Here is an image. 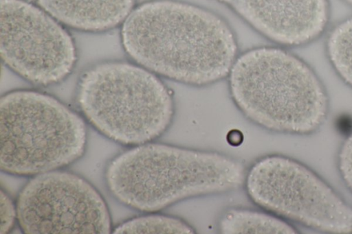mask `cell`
<instances>
[{"label": "cell", "mask_w": 352, "mask_h": 234, "mask_svg": "<svg viewBox=\"0 0 352 234\" xmlns=\"http://www.w3.org/2000/svg\"><path fill=\"white\" fill-rule=\"evenodd\" d=\"M122 45L141 67L177 82L201 86L228 76L238 46L228 23L204 8L153 0L131 12Z\"/></svg>", "instance_id": "1"}, {"label": "cell", "mask_w": 352, "mask_h": 234, "mask_svg": "<svg viewBox=\"0 0 352 234\" xmlns=\"http://www.w3.org/2000/svg\"><path fill=\"white\" fill-rule=\"evenodd\" d=\"M245 178L243 165L228 155L148 142L118 155L105 172L111 194L145 212L233 190Z\"/></svg>", "instance_id": "2"}, {"label": "cell", "mask_w": 352, "mask_h": 234, "mask_svg": "<svg viewBox=\"0 0 352 234\" xmlns=\"http://www.w3.org/2000/svg\"><path fill=\"white\" fill-rule=\"evenodd\" d=\"M228 86L243 115L271 131L312 132L328 112L327 93L313 69L278 47H256L240 55L229 73Z\"/></svg>", "instance_id": "3"}, {"label": "cell", "mask_w": 352, "mask_h": 234, "mask_svg": "<svg viewBox=\"0 0 352 234\" xmlns=\"http://www.w3.org/2000/svg\"><path fill=\"white\" fill-rule=\"evenodd\" d=\"M77 100L89 121L108 138L140 145L161 136L175 112L173 95L154 73L125 62H105L80 80Z\"/></svg>", "instance_id": "4"}, {"label": "cell", "mask_w": 352, "mask_h": 234, "mask_svg": "<svg viewBox=\"0 0 352 234\" xmlns=\"http://www.w3.org/2000/svg\"><path fill=\"white\" fill-rule=\"evenodd\" d=\"M87 129L80 117L48 95L8 93L0 100V167L29 176L68 165L84 154Z\"/></svg>", "instance_id": "5"}, {"label": "cell", "mask_w": 352, "mask_h": 234, "mask_svg": "<svg viewBox=\"0 0 352 234\" xmlns=\"http://www.w3.org/2000/svg\"><path fill=\"white\" fill-rule=\"evenodd\" d=\"M245 183L250 199L270 213L322 231L352 232V208L293 159L263 157L251 166Z\"/></svg>", "instance_id": "6"}, {"label": "cell", "mask_w": 352, "mask_h": 234, "mask_svg": "<svg viewBox=\"0 0 352 234\" xmlns=\"http://www.w3.org/2000/svg\"><path fill=\"white\" fill-rule=\"evenodd\" d=\"M0 54L15 73L43 86L65 78L76 60L73 40L59 22L23 0H0Z\"/></svg>", "instance_id": "7"}, {"label": "cell", "mask_w": 352, "mask_h": 234, "mask_svg": "<svg viewBox=\"0 0 352 234\" xmlns=\"http://www.w3.org/2000/svg\"><path fill=\"white\" fill-rule=\"evenodd\" d=\"M16 215L25 233H109L111 219L95 188L74 174L36 175L19 193Z\"/></svg>", "instance_id": "8"}, {"label": "cell", "mask_w": 352, "mask_h": 234, "mask_svg": "<svg viewBox=\"0 0 352 234\" xmlns=\"http://www.w3.org/2000/svg\"><path fill=\"white\" fill-rule=\"evenodd\" d=\"M227 5L253 29L284 46L309 43L324 31L328 0H216Z\"/></svg>", "instance_id": "9"}, {"label": "cell", "mask_w": 352, "mask_h": 234, "mask_svg": "<svg viewBox=\"0 0 352 234\" xmlns=\"http://www.w3.org/2000/svg\"><path fill=\"white\" fill-rule=\"evenodd\" d=\"M59 23L84 31H102L123 23L135 0H37Z\"/></svg>", "instance_id": "10"}, {"label": "cell", "mask_w": 352, "mask_h": 234, "mask_svg": "<svg viewBox=\"0 0 352 234\" xmlns=\"http://www.w3.org/2000/svg\"><path fill=\"white\" fill-rule=\"evenodd\" d=\"M219 231L223 234L296 233L292 226L276 216L245 209L226 211L220 218Z\"/></svg>", "instance_id": "11"}, {"label": "cell", "mask_w": 352, "mask_h": 234, "mask_svg": "<svg viewBox=\"0 0 352 234\" xmlns=\"http://www.w3.org/2000/svg\"><path fill=\"white\" fill-rule=\"evenodd\" d=\"M326 49L336 73L352 87V17L333 28L327 39Z\"/></svg>", "instance_id": "12"}, {"label": "cell", "mask_w": 352, "mask_h": 234, "mask_svg": "<svg viewBox=\"0 0 352 234\" xmlns=\"http://www.w3.org/2000/svg\"><path fill=\"white\" fill-rule=\"evenodd\" d=\"M114 233H194V229L180 218L148 215L133 218L118 226Z\"/></svg>", "instance_id": "13"}, {"label": "cell", "mask_w": 352, "mask_h": 234, "mask_svg": "<svg viewBox=\"0 0 352 234\" xmlns=\"http://www.w3.org/2000/svg\"><path fill=\"white\" fill-rule=\"evenodd\" d=\"M339 167L341 175L352 190V134L343 143L339 154Z\"/></svg>", "instance_id": "14"}, {"label": "cell", "mask_w": 352, "mask_h": 234, "mask_svg": "<svg viewBox=\"0 0 352 234\" xmlns=\"http://www.w3.org/2000/svg\"><path fill=\"white\" fill-rule=\"evenodd\" d=\"M0 208V233L3 234L9 232L12 229L16 216V211L12 200L7 194L3 191H1Z\"/></svg>", "instance_id": "15"}, {"label": "cell", "mask_w": 352, "mask_h": 234, "mask_svg": "<svg viewBox=\"0 0 352 234\" xmlns=\"http://www.w3.org/2000/svg\"><path fill=\"white\" fill-rule=\"evenodd\" d=\"M344 1H345L346 3H348L352 5V0H344Z\"/></svg>", "instance_id": "16"}]
</instances>
